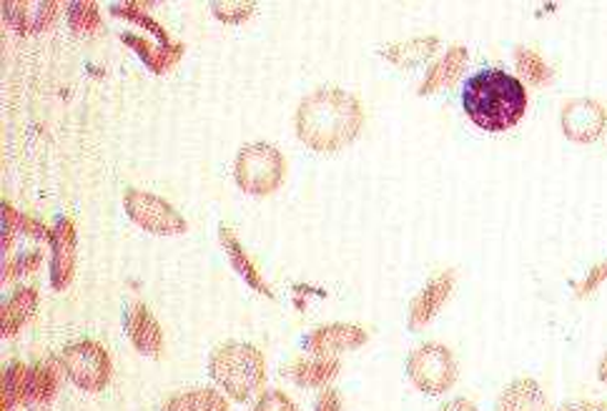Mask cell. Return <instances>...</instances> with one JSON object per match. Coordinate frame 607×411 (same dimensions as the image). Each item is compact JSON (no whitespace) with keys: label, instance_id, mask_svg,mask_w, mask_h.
<instances>
[{"label":"cell","instance_id":"cell-33","mask_svg":"<svg viewBox=\"0 0 607 411\" xmlns=\"http://www.w3.org/2000/svg\"><path fill=\"white\" fill-rule=\"evenodd\" d=\"M315 411H342V397L337 389H324L317 399Z\"/></svg>","mask_w":607,"mask_h":411},{"label":"cell","instance_id":"cell-15","mask_svg":"<svg viewBox=\"0 0 607 411\" xmlns=\"http://www.w3.org/2000/svg\"><path fill=\"white\" fill-rule=\"evenodd\" d=\"M494 411H547L545 394L535 379L520 377L502 389Z\"/></svg>","mask_w":607,"mask_h":411},{"label":"cell","instance_id":"cell-8","mask_svg":"<svg viewBox=\"0 0 607 411\" xmlns=\"http://www.w3.org/2000/svg\"><path fill=\"white\" fill-rule=\"evenodd\" d=\"M370 342V334L366 328L356 324H327L317 326L307 339H303V351L311 356H319V359H334L337 354L359 349Z\"/></svg>","mask_w":607,"mask_h":411},{"label":"cell","instance_id":"cell-4","mask_svg":"<svg viewBox=\"0 0 607 411\" xmlns=\"http://www.w3.org/2000/svg\"><path fill=\"white\" fill-rule=\"evenodd\" d=\"M287 176V161L271 143H248L236 153L234 179L242 191L252 196H269Z\"/></svg>","mask_w":607,"mask_h":411},{"label":"cell","instance_id":"cell-32","mask_svg":"<svg viewBox=\"0 0 607 411\" xmlns=\"http://www.w3.org/2000/svg\"><path fill=\"white\" fill-rule=\"evenodd\" d=\"M21 231L25 236H31V239H39L45 244H53V228H49L45 224H41L39 218L33 216H23L21 214Z\"/></svg>","mask_w":607,"mask_h":411},{"label":"cell","instance_id":"cell-13","mask_svg":"<svg viewBox=\"0 0 607 411\" xmlns=\"http://www.w3.org/2000/svg\"><path fill=\"white\" fill-rule=\"evenodd\" d=\"M124 328L138 354L151 356V359H156V356L161 354L163 332H161L159 322H156V316L149 312V306L146 304L128 306L126 316H124Z\"/></svg>","mask_w":607,"mask_h":411},{"label":"cell","instance_id":"cell-12","mask_svg":"<svg viewBox=\"0 0 607 411\" xmlns=\"http://www.w3.org/2000/svg\"><path fill=\"white\" fill-rule=\"evenodd\" d=\"M455 286V271H441L435 279L427 281V286L412 299L409 306V328L412 332H422L432 318L439 314L445 301L452 294Z\"/></svg>","mask_w":607,"mask_h":411},{"label":"cell","instance_id":"cell-25","mask_svg":"<svg viewBox=\"0 0 607 411\" xmlns=\"http://www.w3.org/2000/svg\"><path fill=\"white\" fill-rule=\"evenodd\" d=\"M68 25L76 35H94L100 25L98 6L90 0H76L68 3Z\"/></svg>","mask_w":607,"mask_h":411},{"label":"cell","instance_id":"cell-21","mask_svg":"<svg viewBox=\"0 0 607 411\" xmlns=\"http://www.w3.org/2000/svg\"><path fill=\"white\" fill-rule=\"evenodd\" d=\"M339 369H342V364L337 359H299L294 361L289 367V377L294 383H299V387L307 389H317V387H327L331 379H337Z\"/></svg>","mask_w":607,"mask_h":411},{"label":"cell","instance_id":"cell-22","mask_svg":"<svg viewBox=\"0 0 607 411\" xmlns=\"http://www.w3.org/2000/svg\"><path fill=\"white\" fill-rule=\"evenodd\" d=\"M161 411H228V404L214 389H189L166 399Z\"/></svg>","mask_w":607,"mask_h":411},{"label":"cell","instance_id":"cell-18","mask_svg":"<svg viewBox=\"0 0 607 411\" xmlns=\"http://www.w3.org/2000/svg\"><path fill=\"white\" fill-rule=\"evenodd\" d=\"M35 306H39V291L18 289L15 294L6 301L3 309H0V334L15 336L28 318L33 316Z\"/></svg>","mask_w":607,"mask_h":411},{"label":"cell","instance_id":"cell-31","mask_svg":"<svg viewBox=\"0 0 607 411\" xmlns=\"http://www.w3.org/2000/svg\"><path fill=\"white\" fill-rule=\"evenodd\" d=\"M605 281H607V259L597 263V267H593L590 271H587V277L575 286L577 296H579V299L590 296L597 286H603V284H605Z\"/></svg>","mask_w":607,"mask_h":411},{"label":"cell","instance_id":"cell-5","mask_svg":"<svg viewBox=\"0 0 607 411\" xmlns=\"http://www.w3.org/2000/svg\"><path fill=\"white\" fill-rule=\"evenodd\" d=\"M407 377L419 391L429 397H439L455 387L457 361L455 354L441 344H422L409 354Z\"/></svg>","mask_w":607,"mask_h":411},{"label":"cell","instance_id":"cell-7","mask_svg":"<svg viewBox=\"0 0 607 411\" xmlns=\"http://www.w3.org/2000/svg\"><path fill=\"white\" fill-rule=\"evenodd\" d=\"M63 371L83 391H100L110 381V356L96 342H78L61 356Z\"/></svg>","mask_w":607,"mask_h":411},{"label":"cell","instance_id":"cell-9","mask_svg":"<svg viewBox=\"0 0 607 411\" xmlns=\"http://www.w3.org/2000/svg\"><path fill=\"white\" fill-rule=\"evenodd\" d=\"M607 111L593 98H575L563 108V133L575 143H593L603 136Z\"/></svg>","mask_w":607,"mask_h":411},{"label":"cell","instance_id":"cell-28","mask_svg":"<svg viewBox=\"0 0 607 411\" xmlns=\"http://www.w3.org/2000/svg\"><path fill=\"white\" fill-rule=\"evenodd\" d=\"M43 263V256L39 251H31V253H21L15 256L13 261H8L3 267V281L8 279H15V277H23V273H33L39 271V267Z\"/></svg>","mask_w":607,"mask_h":411},{"label":"cell","instance_id":"cell-27","mask_svg":"<svg viewBox=\"0 0 607 411\" xmlns=\"http://www.w3.org/2000/svg\"><path fill=\"white\" fill-rule=\"evenodd\" d=\"M254 8H256L254 3H211V11H214L219 21L226 25L244 23L246 18H252Z\"/></svg>","mask_w":607,"mask_h":411},{"label":"cell","instance_id":"cell-1","mask_svg":"<svg viewBox=\"0 0 607 411\" xmlns=\"http://www.w3.org/2000/svg\"><path fill=\"white\" fill-rule=\"evenodd\" d=\"M297 136L319 153H334L352 143L364 123L362 104L342 88H317L297 108Z\"/></svg>","mask_w":607,"mask_h":411},{"label":"cell","instance_id":"cell-34","mask_svg":"<svg viewBox=\"0 0 607 411\" xmlns=\"http://www.w3.org/2000/svg\"><path fill=\"white\" fill-rule=\"evenodd\" d=\"M552 411H607V404L605 401H595V399H577Z\"/></svg>","mask_w":607,"mask_h":411},{"label":"cell","instance_id":"cell-23","mask_svg":"<svg viewBox=\"0 0 607 411\" xmlns=\"http://www.w3.org/2000/svg\"><path fill=\"white\" fill-rule=\"evenodd\" d=\"M28 374H31V369L21 361H13L3 371V381H0V411H13L18 404H23L28 391Z\"/></svg>","mask_w":607,"mask_h":411},{"label":"cell","instance_id":"cell-36","mask_svg":"<svg viewBox=\"0 0 607 411\" xmlns=\"http://www.w3.org/2000/svg\"><path fill=\"white\" fill-rule=\"evenodd\" d=\"M597 379H600L603 383H607V354L600 359V364H597Z\"/></svg>","mask_w":607,"mask_h":411},{"label":"cell","instance_id":"cell-30","mask_svg":"<svg viewBox=\"0 0 607 411\" xmlns=\"http://www.w3.org/2000/svg\"><path fill=\"white\" fill-rule=\"evenodd\" d=\"M0 212H3V241H0V246H3V251H11L15 234L21 231V214L11 204H3Z\"/></svg>","mask_w":607,"mask_h":411},{"label":"cell","instance_id":"cell-16","mask_svg":"<svg viewBox=\"0 0 607 411\" xmlns=\"http://www.w3.org/2000/svg\"><path fill=\"white\" fill-rule=\"evenodd\" d=\"M467 61H469V53H467L465 45H455V48H449L447 56L439 58L435 66L427 71V76L419 86V96L437 94V90L452 86L455 80L459 78V73L465 71Z\"/></svg>","mask_w":607,"mask_h":411},{"label":"cell","instance_id":"cell-35","mask_svg":"<svg viewBox=\"0 0 607 411\" xmlns=\"http://www.w3.org/2000/svg\"><path fill=\"white\" fill-rule=\"evenodd\" d=\"M439 411H477V407L472 404V401L469 399H462V397H457V399H449L445 407H441Z\"/></svg>","mask_w":607,"mask_h":411},{"label":"cell","instance_id":"cell-24","mask_svg":"<svg viewBox=\"0 0 607 411\" xmlns=\"http://www.w3.org/2000/svg\"><path fill=\"white\" fill-rule=\"evenodd\" d=\"M110 13L118 15V18H126V21H131V23L143 25L146 31H151L156 39H159V43L163 45V48H171V45H177L171 41V35L166 33L163 25L156 23L153 18L143 11L141 3H116V6H110Z\"/></svg>","mask_w":607,"mask_h":411},{"label":"cell","instance_id":"cell-20","mask_svg":"<svg viewBox=\"0 0 607 411\" xmlns=\"http://www.w3.org/2000/svg\"><path fill=\"white\" fill-rule=\"evenodd\" d=\"M121 41L126 45H131V48L136 51V56L141 58L146 66H149V71L159 73V76L161 73H169L173 66H177L183 56V51H187L181 43L171 45V48H163V45L161 48H153V45H149L143 39H138V35H134V33H124Z\"/></svg>","mask_w":607,"mask_h":411},{"label":"cell","instance_id":"cell-3","mask_svg":"<svg viewBox=\"0 0 607 411\" xmlns=\"http://www.w3.org/2000/svg\"><path fill=\"white\" fill-rule=\"evenodd\" d=\"M209 377L238 404L252 399L266 379L264 354L254 344L226 342L209 356Z\"/></svg>","mask_w":607,"mask_h":411},{"label":"cell","instance_id":"cell-14","mask_svg":"<svg viewBox=\"0 0 607 411\" xmlns=\"http://www.w3.org/2000/svg\"><path fill=\"white\" fill-rule=\"evenodd\" d=\"M219 241H221V246H224V251H226V256H228V261H232L234 271L246 281V286H252V289L256 291V294L274 299L271 286L266 284V279L262 277L259 267H256L252 256L246 253V249L242 246V241L236 239V234L232 231V228H228V226H221V228H219Z\"/></svg>","mask_w":607,"mask_h":411},{"label":"cell","instance_id":"cell-17","mask_svg":"<svg viewBox=\"0 0 607 411\" xmlns=\"http://www.w3.org/2000/svg\"><path fill=\"white\" fill-rule=\"evenodd\" d=\"M63 374V364L49 359L31 367L28 374V391H25V404H49L58 391V381Z\"/></svg>","mask_w":607,"mask_h":411},{"label":"cell","instance_id":"cell-10","mask_svg":"<svg viewBox=\"0 0 607 411\" xmlns=\"http://www.w3.org/2000/svg\"><path fill=\"white\" fill-rule=\"evenodd\" d=\"M61 6L53 0H8L3 3V18L21 35L49 31L58 18Z\"/></svg>","mask_w":607,"mask_h":411},{"label":"cell","instance_id":"cell-26","mask_svg":"<svg viewBox=\"0 0 607 411\" xmlns=\"http://www.w3.org/2000/svg\"><path fill=\"white\" fill-rule=\"evenodd\" d=\"M514 63H518V71H522V76L530 80L532 86H545L550 84L552 71L537 51L530 48H518L514 51Z\"/></svg>","mask_w":607,"mask_h":411},{"label":"cell","instance_id":"cell-6","mask_svg":"<svg viewBox=\"0 0 607 411\" xmlns=\"http://www.w3.org/2000/svg\"><path fill=\"white\" fill-rule=\"evenodd\" d=\"M124 208L136 226H141L143 231L156 236H179L187 234L189 228L187 218H183L169 201L149 194V191L128 188L124 194Z\"/></svg>","mask_w":607,"mask_h":411},{"label":"cell","instance_id":"cell-19","mask_svg":"<svg viewBox=\"0 0 607 411\" xmlns=\"http://www.w3.org/2000/svg\"><path fill=\"white\" fill-rule=\"evenodd\" d=\"M439 48L437 35H422V39H409L402 43H394L390 48H384V58L392 61L400 68H414L427 63L435 51Z\"/></svg>","mask_w":607,"mask_h":411},{"label":"cell","instance_id":"cell-11","mask_svg":"<svg viewBox=\"0 0 607 411\" xmlns=\"http://www.w3.org/2000/svg\"><path fill=\"white\" fill-rule=\"evenodd\" d=\"M51 249V286L63 291L73 281V269H76V224H73V218H58V224L53 226Z\"/></svg>","mask_w":607,"mask_h":411},{"label":"cell","instance_id":"cell-2","mask_svg":"<svg viewBox=\"0 0 607 411\" xmlns=\"http://www.w3.org/2000/svg\"><path fill=\"white\" fill-rule=\"evenodd\" d=\"M462 108L477 128L502 133L518 126L528 113V90L508 71L484 68L467 80Z\"/></svg>","mask_w":607,"mask_h":411},{"label":"cell","instance_id":"cell-29","mask_svg":"<svg viewBox=\"0 0 607 411\" xmlns=\"http://www.w3.org/2000/svg\"><path fill=\"white\" fill-rule=\"evenodd\" d=\"M254 411H299V409L287 394H284V391L269 389V391H264L259 401H256Z\"/></svg>","mask_w":607,"mask_h":411}]
</instances>
